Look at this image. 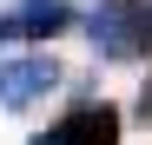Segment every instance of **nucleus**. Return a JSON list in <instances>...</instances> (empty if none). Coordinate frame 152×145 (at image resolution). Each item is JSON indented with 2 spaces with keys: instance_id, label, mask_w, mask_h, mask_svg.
I'll return each mask as SVG.
<instances>
[{
  "instance_id": "nucleus-1",
  "label": "nucleus",
  "mask_w": 152,
  "mask_h": 145,
  "mask_svg": "<svg viewBox=\"0 0 152 145\" xmlns=\"http://www.w3.org/2000/svg\"><path fill=\"white\" fill-rule=\"evenodd\" d=\"M80 27L106 66L152 59V0H99L93 13H80Z\"/></svg>"
},
{
  "instance_id": "nucleus-2",
  "label": "nucleus",
  "mask_w": 152,
  "mask_h": 145,
  "mask_svg": "<svg viewBox=\"0 0 152 145\" xmlns=\"http://www.w3.org/2000/svg\"><path fill=\"white\" fill-rule=\"evenodd\" d=\"M80 27V7L73 0H13L7 13H0V46H46V40H60Z\"/></svg>"
},
{
  "instance_id": "nucleus-5",
  "label": "nucleus",
  "mask_w": 152,
  "mask_h": 145,
  "mask_svg": "<svg viewBox=\"0 0 152 145\" xmlns=\"http://www.w3.org/2000/svg\"><path fill=\"white\" fill-rule=\"evenodd\" d=\"M132 119H139V125H152V79L139 86V106H132Z\"/></svg>"
},
{
  "instance_id": "nucleus-4",
  "label": "nucleus",
  "mask_w": 152,
  "mask_h": 145,
  "mask_svg": "<svg viewBox=\"0 0 152 145\" xmlns=\"http://www.w3.org/2000/svg\"><path fill=\"white\" fill-rule=\"evenodd\" d=\"M53 86H60V59H53V53L0 59V112H27V106H40Z\"/></svg>"
},
{
  "instance_id": "nucleus-3",
  "label": "nucleus",
  "mask_w": 152,
  "mask_h": 145,
  "mask_svg": "<svg viewBox=\"0 0 152 145\" xmlns=\"http://www.w3.org/2000/svg\"><path fill=\"white\" fill-rule=\"evenodd\" d=\"M27 145H119V106H106V99H73L60 112V125L33 132Z\"/></svg>"
}]
</instances>
